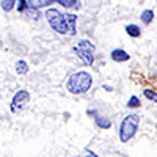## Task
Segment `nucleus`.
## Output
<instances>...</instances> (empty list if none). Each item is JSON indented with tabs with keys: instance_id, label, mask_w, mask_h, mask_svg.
Masks as SVG:
<instances>
[{
	"instance_id": "nucleus-16",
	"label": "nucleus",
	"mask_w": 157,
	"mask_h": 157,
	"mask_svg": "<svg viewBox=\"0 0 157 157\" xmlns=\"http://www.w3.org/2000/svg\"><path fill=\"white\" fill-rule=\"evenodd\" d=\"M25 8H29V3H27V0H19V5H17V11L24 13Z\"/></svg>"
},
{
	"instance_id": "nucleus-8",
	"label": "nucleus",
	"mask_w": 157,
	"mask_h": 157,
	"mask_svg": "<svg viewBox=\"0 0 157 157\" xmlns=\"http://www.w3.org/2000/svg\"><path fill=\"white\" fill-rule=\"evenodd\" d=\"M54 2H58L64 8H78V5H80L78 0H54Z\"/></svg>"
},
{
	"instance_id": "nucleus-11",
	"label": "nucleus",
	"mask_w": 157,
	"mask_h": 157,
	"mask_svg": "<svg viewBox=\"0 0 157 157\" xmlns=\"http://www.w3.org/2000/svg\"><path fill=\"white\" fill-rule=\"evenodd\" d=\"M16 72L17 74H27L29 72V64L25 63L24 60H19L16 63Z\"/></svg>"
},
{
	"instance_id": "nucleus-14",
	"label": "nucleus",
	"mask_w": 157,
	"mask_h": 157,
	"mask_svg": "<svg viewBox=\"0 0 157 157\" xmlns=\"http://www.w3.org/2000/svg\"><path fill=\"white\" fill-rule=\"evenodd\" d=\"M14 3H16V0H2L3 11H11L13 8H14Z\"/></svg>"
},
{
	"instance_id": "nucleus-12",
	"label": "nucleus",
	"mask_w": 157,
	"mask_h": 157,
	"mask_svg": "<svg viewBox=\"0 0 157 157\" xmlns=\"http://www.w3.org/2000/svg\"><path fill=\"white\" fill-rule=\"evenodd\" d=\"M96 124H98L99 127H102V129H109V127L112 126V123H110L109 118H102V116H96Z\"/></svg>"
},
{
	"instance_id": "nucleus-1",
	"label": "nucleus",
	"mask_w": 157,
	"mask_h": 157,
	"mask_svg": "<svg viewBox=\"0 0 157 157\" xmlns=\"http://www.w3.org/2000/svg\"><path fill=\"white\" fill-rule=\"evenodd\" d=\"M93 83V78L86 71H78L69 77V80L66 83L68 91H71L72 94H82L85 91H88Z\"/></svg>"
},
{
	"instance_id": "nucleus-9",
	"label": "nucleus",
	"mask_w": 157,
	"mask_h": 157,
	"mask_svg": "<svg viewBox=\"0 0 157 157\" xmlns=\"http://www.w3.org/2000/svg\"><path fill=\"white\" fill-rule=\"evenodd\" d=\"M126 32H127V35L129 36H132V38H138L140 35H141V30L137 27V25H127V27H126Z\"/></svg>"
},
{
	"instance_id": "nucleus-2",
	"label": "nucleus",
	"mask_w": 157,
	"mask_h": 157,
	"mask_svg": "<svg viewBox=\"0 0 157 157\" xmlns=\"http://www.w3.org/2000/svg\"><path fill=\"white\" fill-rule=\"evenodd\" d=\"M46 19L50 24V27L54 29L57 33H61V35L69 33L71 35V27L68 24L66 14H61V13L58 10H55V8H49L46 11Z\"/></svg>"
},
{
	"instance_id": "nucleus-18",
	"label": "nucleus",
	"mask_w": 157,
	"mask_h": 157,
	"mask_svg": "<svg viewBox=\"0 0 157 157\" xmlns=\"http://www.w3.org/2000/svg\"><path fill=\"white\" fill-rule=\"evenodd\" d=\"M86 157H98V155H96V154H94V152H90V154H88V155H86Z\"/></svg>"
},
{
	"instance_id": "nucleus-15",
	"label": "nucleus",
	"mask_w": 157,
	"mask_h": 157,
	"mask_svg": "<svg viewBox=\"0 0 157 157\" xmlns=\"http://www.w3.org/2000/svg\"><path fill=\"white\" fill-rule=\"evenodd\" d=\"M138 105H140V101H138L137 96H132L129 99V102H127V107H132V109H137Z\"/></svg>"
},
{
	"instance_id": "nucleus-6",
	"label": "nucleus",
	"mask_w": 157,
	"mask_h": 157,
	"mask_svg": "<svg viewBox=\"0 0 157 157\" xmlns=\"http://www.w3.org/2000/svg\"><path fill=\"white\" fill-rule=\"evenodd\" d=\"M112 60L118 61V63H124V61L129 60V54L126 50H123V49H115L112 52Z\"/></svg>"
},
{
	"instance_id": "nucleus-13",
	"label": "nucleus",
	"mask_w": 157,
	"mask_h": 157,
	"mask_svg": "<svg viewBox=\"0 0 157 157\" xmlns=\"http://www.w3.org/2000/svg\"><path fill=\"white\" fill-rule=\"evenodd\" d=\"M66 19H68V24L71 27V35H75V21H77V16L75 14H66Z\"/></svg>"
},
{
	"instance_id": "nucleus-17",
	"label": "nucleus",
	"mask_w": 157,
	"mask_h": 157,
	"mask_svg": "<svg viewBox=\"0 0 157 157\" xmlns=\"http://www.w3.org/2000/svg\"><path fill=\"white\" fill-rule=\"evenodd\" d=\"M145 96H146L148 99H151V101H155V102H157V94H155V93H152L151 90H145Z\"/></svg>"
},
{
	"instance_id": "nucleus-7",
	"label": "nucleus",
	"mask_w": 157,
	"mask_h": 157,
	"mask_svg": "<svg viewBox=\"0 0 157 157\" xmlns=\"http://www.w3.org/2000/svg\"><path fill=\"white\" fill-rule=\"evenodd\" d=\"M27 3L30 8L39 10V8H44V6H49L50 3H54V0H29Z\"/></svg>"
},
{
	"instance_id": "nucleus-5",
	"label": "nucleus",
	"mask_w": 157,
	"mask_h": 157,
	"mask_svg": "<svg viewBox=\"0 0 157 157\" xmlns=\"http://www.w3.org/2000/svg\"><path fill=\"white\" fill-rule=\"evenodd\" d=\"M29 101H30L29 91H25V90L17 91V93L14 94V98H13V101H11V112L13 113L19 112L21 109L25 107V104H29Z\"/></svg>"
},
{
	"instance_id": "nucleus-3",
	"label": "nucleus",
	"mask_w": 157,
	"mask_h": 157,
	"mask_svg": "<svg viewBox=\"0 0 157 157\" xmlns=\"http://www.w3.org/2000/svg\"><path fill=\"white\" fill-rule=\"evenodd\" d=\"M138 123H140V116L137 113H130L123 120L121 127H120V140L123 143L129 141L135 135L137 129H138Z\"/></svg>"
},
{
	"instance_id": "nucleus-10",
	"label": "nucleus",
	"mask_w": 157,
	"mask_h": 157,
	"mask_svg": "<svg viewBox=\"0 0 157 157\" xmlns=\"http://www.w3.org/2000/svg\"><path fill=\"white\" fill-rule=\"evenodd\" d=\"M140 17H141V22H143V24H151L152 19H154V13H152L151 10H145V11L141 13Z\"/></svg>"
},
{
	"instance_id": "nucleus-4",
	"label": "nucleus",
	"mask_w": 157,
	"mask_h": 157,
	"mask_svg": "<svg viewBox=\"0 0 157 157\" xmlns=\"http://www.w3.org/2000/svg\"><path fill=\"white\" fill-rule=\"evenodd\" d=\"M74 52L82 58V61L85 64H88V66L93 64V61H94V55H93L94 46L91 44L88 39H82V41H78V44L74 47Z\"/></svg>"
}]
</instances>
